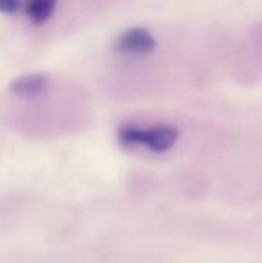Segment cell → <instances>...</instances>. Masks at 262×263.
Here are the masks:
<instances>
[{
    "instance_id": "1",
    "label": "cell",
    "mask_w": 262,
    "mask_h": 263,
    "mask_svg": "<svg viewBox=\"0 0 262 263\" xmlns=\"http://www.w3.org/2000/svg\"><path fill=\"white\" fill-rule=\"evenodd\" d=\"M178 138V131L167 125H158L153 129H136V127H124L120 129V140L128 145H146L151 151H167Z\"/></svg>"
},
{
    "instance_id": "3",
    "label": "cell",
    "mask_w": 262,
    "mask_h": 263,
    "mask_svg": "<svg viewBox=\"0 0 262 263\" xmlns=\"http://www.w3.org/2000/svg\"><path fill=\"white\" fill-rule=\"evenodd\" d=\"M47 84H49V79L43 73H27V76L16 77L9 84V90L18 97H36L45 90Z\"/></svg>"
},
{
    "instance_id": "5",
    "label": "cell",
    "mask_w": 262,
    "mask_h": 263,
    "mask_svg": "<svg viewBox=\"0 0 262 263\" xmlns=\"http://www.w3.org/2000/svg\"><path fill=\"white\" fill-rule=\"evenodd\" d=\"M20 9V0H0V13L13 14Z\"/></svg>"
},
{
    "instance_id": "2",
    "label": "cell",
    "mask_w": 262,
    "mask_h": 263,
    "mask_svg": "<svg viewBox=\"0 0 262 263\" xmlns=\"http://www.w3.org/2000/svg\"><path fill=\"white\" fill-rule=\"evenodd\" d=\"M113 49L120 54H149L156 49V40L147 29L133 27L115 40Z\"/></svg>"
},
{
    "instance_id": "4",
    "label": "cell",
    "mask_w": 262,
    "mask_h": 263,
    "mask_svg": "<svg viewBox=\"0 0 262 263\" xmlns=\"http://www.w3.org/2000/svg\"><path fill=\"white\" fill-rule=\"evenodd\" d=\"M56 7V0H27L25 2V11L32 24L42 25L50 18Z\"/></svg>"
}]
</instances>
